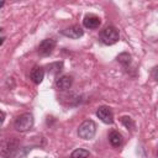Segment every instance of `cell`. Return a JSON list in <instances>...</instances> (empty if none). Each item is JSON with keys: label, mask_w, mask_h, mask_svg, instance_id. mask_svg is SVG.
<instances>
[{"label": "cell", "mask_w": 158, "mask_h": 158, "mask_svg": "<svg viewBox=\"0 0 158 158\" xmlns=\"http://www.w3.org/2000/svg\"><path fill=\"white\" fill-rule=\"evenodd\" d=\"M30 78L35 84H40L44 78V69L42 67H33L30 73Z\"/></svg>", "instance_id": "30bf717a"}, {"label": "cell", "mask_w": 158, "mask_h": 158, "mask_svg": "<svg viewBox=\"0 0 158 158\" xmlns=\"http://www.w3.org/2000/svg\"><path fill=\"white\" fill-rule=\"evenodd\" d=\"M62 35L65 36V37H69V38H73V40H77L79 37H81L84 35V30L79 26V25H73L68 28H64L62 31Z\"/></svg>", "instance_id": "52a82bcc"}, {"label": "cell", "mask_w": 158, "mask_h": 158, "mask_svg": "<svg viewBox=\"0 0 158 158\" xmlns=\"http://www.w3.org/2000/svg\"><path fill=\"white\" fill-rule=\"evenodd\" d=\"M109 141H110L111 146L120 147L122 144V142H123V138H122V135L118 131H111L109 133Z\"/></svg>", "instance_id": "8fae6325"}, {"label": "cell", "mask_w": 158, "mask_h": 158, "mask_svg": "<svg viewBox=\"0 0 158 158\" xmlns=\"http://www.w3.org/2000/svg\"><path fill=\"white\" fill-rule=\"evenodd\" d=\"M88 157H89V151L84 148H78L73 151L70 154V158H88Z\"/></svg>", "instance_id": "4fadbf2b"}, {"label": "cell", "mask_w": 158, "mask_h": 158, "mask_svg": "<svg viewBox=\"0 0 158 158\" xmlns=\"http://www.w3.org/2000/svg\"><path fill=\"white\" fill-rule=\"evenodd\" d=\"M100 23H101L100 17H98L96 15H93V14L85 15L84 19H83V25H84V27L90 28V30L98 28V27L100 26Z\"/></svg>", "instance_id": "ba28073f"}, {"label": "cell", "mask_w": 158, "mask_h": 158, "mask_svg": "<svg viewBox=\"0 0 158 158\" xmlns=\"http://www.w3.org/2000/svg\"><path fill=\"white\" fill-rule=\"evenodd\" d=\"M4 120H5V112H4V111H1V123L4 122Z\"/></svg>", "instance_id": "e0dca14e"}, {"label": "cell", "mask_w": 158, "mask_h": 158, "mask_svg": "<svg viewBox=\"0 0 158 158\" xmlns=\"http://www.w3.org/2000/svg\"><path fill=\"white\" fill-rule=\"evenodd\" d=\"M152 77L158 81V67H154V68L152 69Z\"/></svg>", "instance_id": "2e32d148"}, {"label": "cell", "mask_w": 158, "mask_h": 158, "mask_svg": "<svg viewBox=\"0 0 158 158\" xmlns=\"http://www.w3.org/2000/svg\"><path fill=\"white\" fill-rule=\"evenodd\" d=\"M157 158H158V151H157Z\"/></svg>", "instance_id": "ac0fdd59"}, {"label": "cell", "mask_w": 158, "mask_h": 158, "mask_svg": "<svg viewBox=\"0 0 158 158\" xmlns=\"http://www.w3.org/2000/svg\"><path fill=\"white\" fill-rule=\"evenodd\" d=\"M73 84V78L69 75H62L58 79H56V86L59 90H67L72 86Z\"/></svg>", "instance_id": "9c48e42d"}, {"label": "cell", "mask_w": 158, "mask_h": 158, "mask_svg": "<svg viewBox=\"0 0 158 158\" xmlns=\"http://www.w3.org/2000/svg\"><path fill=\"white\" fill-rule=\"evenodd\" d=\"M62 69H63V62H53V63H51V64L47 65L48 73L49 74H53V75L60 73Z\"/></svg>", "instance_id": "7c38bea8"}, {"label": "cell", "mask_w": 158, "mask_h": 158, "mask_svg": "<svg viewBox=\"0 0 158 158\" xmlns=\"http://www.w3.org/2000/svg\"><path fill=\"white\" fill-rule=\"evenodd\" d=\"M121 122L123 123V126L126 128H130V130H133L135 128V122H133V120L130 116H122L121 117Z\"/></svg>", "instance_id": "9a60e30c"}, {"label": "cell", "mask_w": 158, "mask_h": 158, "mask_svg": "<svg viewBox=\"0 0 158 158\" xmlns=\"http://www.w3.org/2000/svg\"><path fill=\"white\" fill-rule=\"evenodd\" d=\"M56 47V41L53 38H46L38 44V53L42 57L49 56Z\"/></svg>", "instance_id": "5b68a950"}, {"label": "cell", "mask_w": 158, "mask_h": 158, "mask_svg": "<svg viewBox=\"0 0 158 158\" xmlns=\"http://www.w3.org/2000/svg\"><path fill=\"white\" fill-rule=\"evenodd\" d=\"M96 116H98L104 123L111 125V123L114 122V114H112V110H111L109 106H100V107L96 110Z\"/></svg>", "instance_id": "8992f818"}, {"label": "cell", "mask_w": 158, "mask_h": 158, "mask_svg": "<svg viewBox=\"0 0 158 158\" xmlns=\"http://www.w3.org/2000/svg\"><path fill=\"white\" fill-rule=\"evenodd\" d=\"M19 142L15 137L12 138H5L1 142V148H0V154L4 158H9L15 156V153L19 151Z\"/></svg>", "instance_id": "7a4b0ae2"}, {"label": "cell", "mask_w": 158, "mask_h": 158, "mask_svg": "<svg viewBox=\"0 0 158 158\" xmlns=\"http://www.w3.org/2000/svg\"><path fill=\"white\" fill-rule=\"evenodd\" d=\"M33 121H35V120H33V115H32L31 112H25V114L20 115V116L15 120L14 126H15V128H16L17 131H20V132H26V131H28V130L32 128Z\"/></svg>", "instance_id": "3957f363"}, {"label": "cell", "mask_w": 158, "mask_h": 158, "mask_svg": "<svg viewBox=\"0 0 158 158\" xmlns=\"http://www.w3.org/2000/svg\"><path fill=\"white\" fill-rule=\"evenodd\" d=\"M99 37H100V41H101L104 44L111 46V44H115V43L118 41L120 35H118V30H117L115 26L109 25V26L104 27V28L100 31Z\"/></svg>", "instance_id": "6da1fadb"}, {"label": "cell", "mask_w": 158, "mask_h": 158, "mask_svg": "<svg viewBox=\"0 0 158 158\" xmlns=\"http://www.w3.org/2000/svg\"><path fill=\"white\" fill-rule=\"evenodd\" d=\"M117 60H118L121 64H123V65H127V64H130V62H131V56H130L127 52L120 53V54L117 56Z\"/></svg>", "instance_id": "5bb4252c"}, {"label": "cell", "mask_w": 158, "mask_h": 158, "mask_svg": "<svg viewBox=\"0 0 158 158\" xmlns=\"http://www.w3.org/2000/svg\"><path fill=\"white\" fill-rule=\"evenodd\" d=\"M96 133V125L93 120H85L78 128V136L83 139H91Z\"/></svg>", "instance_id": "277c9868"}]
</instances>
